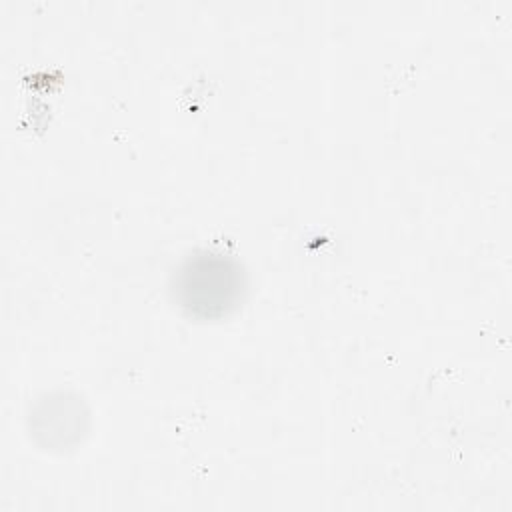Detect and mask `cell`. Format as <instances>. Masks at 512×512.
Listing matches in <instances>:
<instances>
[{
    "mask_svg": "<svg viewBox=\"0 0 512 512\" xmlns=\"http://www.w3.org/2000/svg\"><path fill=\"white\" fill-rule=\"evenodd\" d=\"M248 288L238 258L200 248L184 256L170 276V296L190 318L216 320L240 306Z\"/></svg>",
    "mask_w": 512,
    "mask_h": 512,
    "instance_id": "1",
    "label": "cell"
}]
</instances>
